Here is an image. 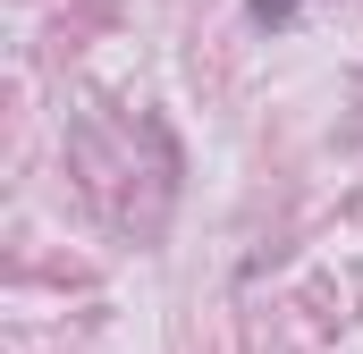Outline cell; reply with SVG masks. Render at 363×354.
<instances>
[{
    "mask_svg": "<svg viewBox=\"0 0 363 354\" xmlns=\"http://www.w3.org/2000/svg\"><path fill=\"white\" fill-rule=\"evenodd\" d=\"M296 8H304V0H245V17H254V25H287Z\"/></svg>",
    "mask_w": 363,
    "mask_h": 354,
    "instance_id": "1",
    "label": "cell"
}]
</instances>
